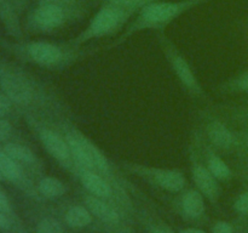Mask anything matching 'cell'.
<instances>
[{
  "instance_id": "1",
  "label": "cell",
  "mask_w": 248,
  "mask_h": 233,
  "mask_svg": "<svg viewBox=\"0 0 248 233\" xmlns=\"http://www.w3.org/2000/svg\"><path fill=\"white\" fill-rule=\"evenodd\" d=\"M208 0H181V1H156L142 7L137 17L131 22L120 41L125 40L133 33L144 29H165L171 22L189 10L203 4Z\"/></svg>"
},
{
  "instance_id": "2",
  "label": "cell",
  "mask_w": 248,
  "mask_h": 233,
  "mask_svg": "<svg viewBox=\"0 0 248 233\" xmlns=\"http://www.w3.org/2000/svg\"><path fill=\"white\" fill-rule=\"evenodd\" d=\"M133 14L135 11L132 10L104 2L96 12V15L92 17L86 29L75 39V41L85 43L90 39L109 35V34L114 33L116 29L121 28Z\"/></svg>"
},
{
  "instance_id": "3",
  "label": "cell",
  "mask_w": 248,
  "mask_h": 233,
  "mask_svg": "<svg viewBox=\"0 0 248 233\" xmlns=\"http://www.w3.org/2000/svg\"><path fill=\"white\" fill-rule=\"evenodd\" d=\"M68 7L53 1L43 0L33 12V21L41 29H55L62 26L67 19Z\"/></svg>"
},
{
  "instance_id": "4",
  "label": "cell",
  "mask_w": 248,
  "mask_h": 233,
  "mask_svg": "<svg viewBox=\"0 0 248 233\" xmlns=\"http://www.w3.org/2000/svg\"><path fill=\"white\" fill-rule=\"evenodd\" d=\"M0 85H1L5 95L11 101L16 102L18 104H28L31 101L33 92H31L29 84L23 78L7 73V74H4L1 77Z\"/></svg>"
},
{
  "instance_id": "5",
  "label": "cell",
  "mask_w": 248,
  "mask_h": 233,
  "mask_svg": "<svg viewBox=\"0 0 248 233\" xmlns=\"http://www.w3.org/2000/svg\"><path fill=\"white\" fill-rule=\"evenodd\" d=\"M28 52L40 65H55L62 58V51L50 43H33L28 46Z\"/></svg>"
},
{
  "instance_id": "6",
  "label": "cell",
  "mask_w": 248,
  "mask_h": 233,
  "mask_svg": "<svg viewBox=\"0 0 248 233\" xmlns=\"http://www.w3.org/2000/svg\"><path fill=\"white\" fill-rule=\"evenodd\" d=\"M40 138L46 150H47L48 152H50V154H52L56 159L65 160L69 158L70 150L69 146H68V142L63 140L62 137H60L57 133L45 129V130L41 131Z\"/></svg>"
},
{
  "instance_id": "7",
  "label": "cell",
  "mask_w": 248,
  "mask_h": 233,
  "mask_svg": "<svg viewBox=\"0 0 248 233\" xmlns=\"http://www.w3.org/2000/svg\"><path fill=\"white\" fill-rule=\"evenodd\" d=\"M81 183L90 193L98 198H109L111 194V187L109 186L106 180L102 179L99 175L93 172L92 170L85 169L80 175Z\"/></svg>"
},
{
  "instance_id": "8",
  "label": "cell",
  "mask_w": 248,
  "mask_h": 233,
  "mask_svg": "<svg viewBox=\"0 0 248 233\" xmlns=\"http://www.w3.org/2000/svg\"><path fill=\"white\" fill-rule=\"evenodd\" d=\"M87 209L93 214L96 217L107 223H118L120 221V216L116 213L114 208H111L109 204L102 200V198H98L96 196H89L85 198Z\"/></svg>"
},
{
  "instance_id": "9",
  "label": "cell",
  "mask_w": 248,
  "mask_h": 233,
  "mask_svg": "<svg viewBox=\"0 0 248 233\" xmlns=\"http://www.w3.org/2000/svg\"><path fill=\"white\" fill-rule=\"evenodd\" d=\"M193 176L201 193L205 194L211 200L216 199V197L218 196V186L216 177L211 174L210 170L203 166H195L193 170Z\"/></svg>"
},
{
  "instance_id": "10",
  "label": "cell",
  "mask_w": 248,
  "mask_h": 233,
  "mask_svg": "<svg viewBox=\"0 0 248 233\" xmlns=\"http://www.w3.org/2000/svg\"><path fill=\"white\" fill-rule=\"evenodd\" d=\"M74 136L77 137V140L79 141L80 145L82 146V148L85 150L86 154L89 155L90 160H91L92 165H93V169L102 172V174H108L109 164L108 162H107L103 153L101 152V150H99L96 145H93L89 138H86L84 135H81V133H75Z\"/></svg>"
},
{
  "instance_id": "11",
  "label": "cell",
  "mask_w": 248,
  "mask_h": 233,
  "mask_svg": "<svg viewBox=\"0 0 248 233\" xmlns=\"http://www.w3.org/2000/svg\"><path fill=\"white\" fill-rule=\"evenodd\" d=\"M172 66H173V69L176 72V74L178 75V78L181 79V82L188 87L189 90H191L193 92H200V85H199L198 80H196L195 74L191 70L189 63L184 60L182 56L179 55H173L172 56Z\"/></svg>"
},
{
  "instance_id": "12",
  "label": "cell",
  "mask_w": 248,
  "mask_h": 233,
  "mask_svg": "<svg viewBox=\"0 0 248 233\" xmlns=\"http://www.w3.org/2000/svg\"><path fill=\"white\" fill-rule=\"evenodd\" d=\"M154 180L161 188L169 192H179L186 186L183 175L174 170H156L154 172Z\"/></svg>"
},
{
  "instance_id": "13",
  "label": "cell",
  "mask_w": 248,
  "mask_h": 233,
  "mask_svg": "<svg viewBox=\"0 0 248 233\" xmlns=\"http://www.w3.org/2000/svg\"><path fill=\"white\" fill-rule=\"evenodd\" d=\"M207 131L211 141H212L215 145H217L218 147L228 148L232 145V142H234L232 133L228 130L227 126L223 125L219 121L211 123L210 125H208Z\"/></svg>"
},
{
  "instance_id": "14",
  "label": "cell",
  "mask_w": 248,
  "mask_h": 233,
  "mask_svg": "<svg viewBox=\"0 0 248 233\" xmlns=\"http://www.w3.org/2000/svg\"><path fill=\"white\" fill-rule=\"evenodd\" d=\"M65 221L69 227L73 228H82L89 226L92 222V214L85 206H73L68 210L65 215Z\"/></svg>"
},
{
  "instance_id": "15",
  "label": "cell",
  "mask_w": 248,
  "mask_h": 233,
  "mask_svg": "<svg viewBox=\"0 0 248 233\" xmlns=\"http://www.w3.org/2000/svg\"><path fill=\"white\" fill-rule=\"evenodd\" d=\"M183 210L190 217H199L205 211L202 194L199 191H189L183 198Z\"/></svg>"
},
{
  "instance_id": "16",
  "label": "cell",
  "mask_w": 248,
  "mask_h": 233,
  "mask_svg": "<svg viewBox=\"0 0 248 233\" xmlns=\"http://www.w3.org/2000/svg\"><path fill=\"white\" fill-rule=\"evenodd\" d=\"M39 191L47 198H58L65 193V187L63 182L56 177H44L39 182Z\"/></svg>"
},
{
  "instance_id": "17",
  "label": "cell",
  "mask_w": 248,
  "mask_h": 233,
  "mask_svg": "<svg viewBox=\"0 0 248 233\" xmlns=\"http://www.w3.org/2000/svg\"><path fill=\"white\" fill-rule=\"evenodd\" d=\"M4 152L16 162L24 163V164H31L35 160L33 152L28 147L17 145V143H7L4 147Z\"/></svg>"
},
{
  "instance_id": "18",
  "label": "cell",
  "mask_w": 248,
  "mask_h": 233,
  "mask_svg": "<svg viewBox=\"0 0 248 233\" xmlns=\"http://www.w3.org/2000/svg\"><path fill=\"white\" fill-rule=\"evenodd\" d=\"M0 171L2 176L10 181H16L21 177V169L17 162L5 152H0Z\"/></svg>"
},
{
  "instance_id": "19",
  "label": "cell",
  "mask_w": 248,
  "mask_h": 233,
  "mask_svg": "<svg viewBox=\"0 0 248 233\" xmlns=\"http://www.w3.org/2000/svg\"><path fill=\"white\" fill-rule=\"evenodd\" d=\"M208 170L216 179L225 180L230 176L229 166L219 157H216V155H212L208 159Z\"/></svg>"
},
{
  "instance_id": "20",
  "label": "cell",
  "mask_w": 248,
  "mask_h": 233,
  "mask_svg": "<svg viewBox=\"0 0 248 233\" xmlns=\"http://www.w3.org/2000/svg\"><path fill=\"white\" fill-rule=\"evenodd\" d=\"M156 1H161V0H104V2L116 5V6L124 7V9L132 10L135 12L137 10H140L142 7L147 6V5Z\"/></svg>"
},
{
  "instance_id": "21",
  "label": "cell",
  "mask_w": 248,
  "mask_h": 233,
  "mask_svg": "<svg viewBox=\"0 0 248 233\" xmlns=\"http://www.w3.org/2000/svg\"><path fill=\"white\" fill-rule=\"evenodd\" d=\"M38 233H64L62 225L52 217H46L38 223Z\"/></svg>"
},
{
  "instance_id": "22",
  "label": "cell",
  "mask_w": 248,
  "mask_h": 233,
  "mask_svg": "<svg viewBox=\"0 0 248 233\" xmlns=\"http://www.w3.org/2000/svg\"><path fill=\"white\" fill-rule=\"evenodd\" d=\"M235 209L239 213H248V192L242 193L235 201Z\"/></svg>"
},
{
  "instance_id": "23",
  "label": "cell",
  "mask_w": 248,
  "mask_h": 233,
  "mask_svg": "<svg viewBox=\"0 0 248 233\" xmlns=\"http://www.w3.org/2000/svg\"><path fill=\"white\" fill-rule=\"evenodd\" d=\"M11 124L7 120H5L4 118H0V142L7 140L11 135Z\"/></svg>"
},
{
  "instance_id": "24",
  "label": "cell",
  "mask_w": 248,
  "mask_h": 233,
  "mask_svg": "<svg viewBox=\"0 0 248 233\" xmlns=\"http://www.w3.org/2000/svg\"><path fill=\"white\" fill-rule=\"evenodd\" d=\"M11 109V100L6 95H0V118H4Z\"/></svg>"
},
{
  "instance_id": "25",
  "label": "cell",
  "mask_w": 248,
  "mask_h": 233,
  "mask_svg": "<svg viewBox=\"0 0 248 233\" xmlns=\"http://www.w3.org/2000/svg\"><path fill=\"white\" fill-rule=\"evenodd\" d=\"M213 233H234V232H232V228L229 223L225 222V221H219V222L216 223V226L213 227Z\"/></svg>"
},
{
  "instance_id": "26",
  "label": "cell",
  "mask_w": 248,
  "mask_h": 233,
  "mask_svg": "<svg viewBox=\"0 0 248 233\" xmlns=\"http://www.w3.org/2000/svg\"><path fill=\"white\" fill-rule=\"evenodd\" d=\"M0 210H4L6 213H11V204H10L9 198L6 197V194L0 189Z\"/></svg>"
},
{
  "instance_id": "27",
  "label": "cell",
  "mask_w": 248,
  "mask_h": 233,
  "mask_svg": "<svg viewBox=\"0 0 248 233\" xmlns=\"http://www.w3.org/2000/svg\"><path fill=\"white\" fill-rule=\"evenodd\" d=\"M11 227V220L9 217V213L4 210H0V228L2 230H9Z\"/></svg>"
},
{
  "instance_id": "28",
  "label": "cell",
  "mask_w": 248,
  "mask_h": 233,
  "mask_svg": "<svg viewBox=\"0 0 248 233\" xmlns=\"http://www.w3.org/2000/svg\"><path fill=\"white\" fill-rule=\"evenodd\" d=\"M236 85H237V87H239L240 90L248 91V73H247V74L242 75V77L240 78L239 80H237Z\"/></svg>"
},
{
  "instance_id": "29",
  "label": "cell",
  "mask_w": 248,
  "mask_h": 233,
  "mask_svg": "<svg viewBox=\"0 0 248 233\" xmlns=\"http://www.w3.org/2000/svg\"><path fill=\"white\" fill-rule=\"evenodd\" d=\"M47 1H53V2H57V4L63 5V6L68 7V9H72L74 5H77L78 0H47Z\"/></svg>"
},
{
  "instance_id": "30",
  "label": "cell",
  "mask_w": 248,
  "mask_h": 233,
  "mask_svg": "<svg viewBox=\"0 0 248 233\" xmlns=\"http://www.w3.org/2000/svg\"><path fill=\"white\" fill-rule=\"evenodd\" d=\"M181 233H206L201 230H196V228H186V230L182 231Z\"/></svg>"
},
{
  "instance_id": "31",
  "label": "cell",
  "mask_w": 248,
  "mask_h": 233,
  "mask_svg": "<svg viewBox=\"0 0 248 233\" xmlns=\"http://www.w3.org/2000/svg\"><path fill=\"white\" fill-rule=\"evenodd\" d=\"M154 233H170V232H167V231H165V230H161V228H160V230H156V231H154Z\"/></svg>"
},
{
  "instance_id": "32",
  "label": "cell",
  "mask_w": 248,
  "mask_h": 233,
  "mask_svg": "<svg viewBox=\"0 0 248 233\" xmlns=\"http://www.w3.org/2000/svg\"><path fill=\"white\" fill-rule=\"evenodd\" d=\"M6 2H9V1H7V0H0V5H2V4H6Z\"/></svg>"
},
{
  "instance_id": "33",
  "label": "cell",
  "mask_w": 248,
  "mask_h": 233,
  "mask_svg": "<svg viewBox=\"0 0 248 233\" xmlns=\"http://www.w3.org/2000/svg\"><path fill=\"white\" fill-rule=\"evenodd\" d=\"M4 179V176H2V174H1V171H0V181H1V180Z\"/></svg>"
},
{
  "instance_id": "34",
  "label": "cell",
  "mask_w": 248,
  "mask_h": 233,
  "mask_svg": "<svg viewBox=\"0 0 248 233\" xmlns=\"http://www.w3.org/2000/svg\"><path fill=\"white\" fill-rule=\"evenodd\" d=\"M16 1H21V0H16Z\"/></svg>"
}]
</instances>
